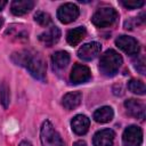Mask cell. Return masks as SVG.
Instances as JSON below:
<instances>
[{"instance_id": "cell-11", "label": "cell", "mask_w": 146, "mask_h": 146, "mask_svg": "<svg viewBox=\"0 0 146 146\" xmlns=\"http://www.w3.org/2000/svg\"><path fill=\"white\" fill-rule=\"evenodd\" d=\"M115 133L112 129H102L94 135V146H113Z\"/></svg>"}, {"instance_id": "cell-4", "label": "cell", "mask_w": 146, "mask_h": 146, "mask_svg": "<svg viewBox=\"0 0 146 146\" xmlns=\"http://www.w3.org/2000/svg\"><path fill=\"white\" fill-rule=\"evenodd\" d=\"M117 13L112 7H103L96 10L91 17V22L97 27H108L115 23Z\"/></svg>"}, {"instance_id": "cell-12", "label": "cell", "mask_w": 146, "mask_h": 146, "mask_svg": "<svg viewBox=\"0 0 146 146\" xmlns=\"http://www.w3.org/2000/svg\"><path fill=\"white\" fill-rule=\"evenodd\" d=\"M89 125H90V120L86 115H82V114L75 115L71 121L72 130L79 136H82V135L87 133V131L89 129Z\"/></svg>"}, {"instance_id": "cell-18", "label": "cell", "mask_w": 146, "mask_h": 146, "mask_svg": "<svg viewBox=\"0 0 146 146\" xmlns=\"http://www.w3.org/2000/svg\"><path fill=\"white\" fill-rule=\"evenodd\" d=\"M51 63H52L54 67L57 68V70L65 68L68 65V63H70V55H68V52L63 51V50L54 52L52 56H51Z\"/></svg>"}, {"instance_id": "cell-14", "label": "cell", "mask_w": 146, "mask_h": 146, "mask_svg": "<svg viewBox=\"0 0 146 146\" xmlns=\"http://www.w3.org/2000/svg\"><path fill=\"white\" fill-rule=\"evenodd\" d=\"M34 7V1L32 0H14L10 5V10L15 16H22L29 13Z\"/></svg>"}, {"instance_id": "cell-8", "label": "cell", "mask_w": 146, "mask_h": 146, "mask_svg": "<svg viewBox=\"0 0 146 146\" xmlns=\"http://www.w3.org/2000/svg\"><path fill=\"white\" fill-rule=\"evenodd\" d=\"M91 78V72L88 66L82 64H75L70 74V81L73 84H80L89 81Z\"/></svg>"}, {"instance_id": "cell-7", "label": "cell", "mask_w": 146, "mask_h": 146, "mask_svg": "<svg viewBox=\"0 0 146 146\" xmlns=\"http://www.w3.org/2000/svg\"><path fill=\"white\" fill-rule=\"evenodd\" d=\"M115 43L127 55H136L139 52V49H140L138 41L135 38L129 35H120L115 40Z\"/></svg>"}, {"instance_id": "cell-22", "label": "cell", "mask_w": 146, "mask_h": 146, "mask_svg": "<svg viewBox=\"0 0 146 146\" xmlns=\"http://www.w3.org/2000/svg\"><path fill=\"white\" fill-rule=\"evenodd\" d=\"M121 3L128 9H137L143 7L145 5V1L144 0H123L121 1Z\"/></svg>"}, {"instance_id": "cell-1", "label": "cell", "mask_w": 146, "mask_h": 146, "mask_svg": "<svg viewBox=\"0 0 146 146\" xmlns=\"http://www.w3.org/2000/svg\"><path fill=\"white\" fill-rule=\"evenodd\" d=\"M14 58L17 57V59H14V62L17 65L25 66L30 74L35 78L36 80L44 81L46 80V71L47 65L43 60V58L39 54H34L27 50H23L19 52L14 54Z\"/></svg>"}, {"instance_id": "cell-26", "label": "cell", "mask_w": 146, "mask_h": 146, "mask_svg": "<svg viewBox=\"0 0 146 146\" xmlns=\"http://www.w3.org/2000/svg\"><path fill=\"white\" fill-rule=\"evenodd\" d=\"M6 5H7V1H5V0H0V11L5 8Z\"/></svg>"}, {"instance_id": "cell-5", "label": "cell", "mask_w": 146, "mask_h": 146, "mask_svg": "<svg viewBox=\"0 0 146 146\" xmlns=\"http://www.w3.org/2000/svg\"><path fill=\"white\" fill-rule=\"evenodd\" d=\"M79 14H80L79 7L75 3L67 2V3L62 5L58 8L57 18L59 19V22H62L64 24H68L71 22H74L79 17Z\"/></svg>"}, {"instance_id": "cell-27", "label": "cell", "mask_w": 146, "mask_h": 146, "mask_svg": "<svg viewBox=\"0 0 146 146\" xmlns=\"http://www.w3.org/2000/svg\"><path fill=\"white\" fill-rule=\"evenodd\" d=\"M2 23H3V19H2V18H1V17H0V27H1V26H2Z\"/></svg>"}, {"instance_id": "cell-9", "label": "cell", "mask_w": 146, "mask_h": 146, "mask_svg": "<svg viewBox=\"0 0 146 146\" xmlns=\"http://www.w3.org/2000/svg\"><path fill=\"white\" fill-rule=\"evenodd\" d=\"M100 50H102V44L99 42H96V41L88 42L79 48L78 57L81 58L82 60H91L98 56Z\"/></svg>"}, {"instance_id": "cell-24", "label": "cell", "mask_w": 146, "mask_h": 146, "mask_svg": "<svg viewBox=\"0 0 146 146\" xmlns=\"http://www.w3.org/2000/svg\"><path fill=\"white\" fill-rule=\"evenodd\" d=\"M73 146H87V144H86V141H83V140H78V141H75V143L73 144Z\"/></svg>"}, {"instance_id": "cell-3", "label": "cell", "mask_w": 146, "mask_h": 146, "mask_svg": "<svg viewBox=\"0 0 146 146\" xmlns=\"http://www.w3.org/2000/svg\"><path fill=\"white\" fill-rule=\"evenodd\" d=\"M40 140L42 146H65L62 137L55 130L50 121H44L40 129Z\"/></svg>"}, {"instance_id": "cell-25", "label": "cell", "mask_w": 146, "mask_h": 146, "mask_svg": "<svg viewBox=\"0 0 146 146\" xmlns=\"http://www.w3.org/2000/svg\"><path fill=\"white\" fill-rule=\"evenodd\" d=\"M18 146H32V144H31L30 141H27V140H23V141L19 143Z\"/></svg>"}, {"instance_id": "cell-19", "label": "cell", "mask_w": 146, "mask_h": 146, "mask_svg": "<svg viewBox=\"0 0 146 146\" xmlns=\"http://www.w3.org/2000/svg\"><path fill=\"white\" fill-rule=\"evenodd\" d=\"M128 89L131 92L137 94V95H145V92H146V87H145L144 82L140 80H136V79H131L128 82Z\"/></svg>"}, {"instance_id": "cell-10", "label": "cell", "mask_w": 146, "mask_h": 146, "mask_svg": "<svg viewBox=\"0 0 146 146\" xmlns=\"http://www.w3.org/2000/svg\"><path fill=\"white\" fill-rule=\"evenodd\" d=\"M124 107L131 116L139 119V120L145 119V104L143 102L130 98L124 102Z\"/></svg>"}, {"instance_id": "cell-16", "label": "cell", "mask_w": 146, "mask_h": 146, "mask_svg": "<svg viewBox=\"0 0 146 146\" xmlns=\"http://www.w3.org/2000/svg\"><path fill=\"white\" fill-rule=\"evenodd\" d=\"M86 27L84 26H78L74 27L72 30H70L66 34V40L68 42V44L71 46H76L78 43H80L82 41V39L86 36Z\"/></svg>"}, {"instance_id": "cell-21", "label": "cell", "mask_w": 146, "mask_h": 146, "mask_svg": "<svg viewBox=\"0 0 146 146\" xmlns=\"http://www.w3.org/2000/svg\"><path fill=\"white\" fill-rule=\"evenodd\" d=\"M34 21L41 26H48L51 23V17L44 11H36L34 15Z\"/></svg>"}, {"instance_id": "cell-23", "label": "cell", "mask_w": 146, "mask_h": 146, "mask_svg": "<svg viewBox=\"0 0 146 146\" xmlns=\"http://www.w3.org/2000/svg\"><path fill=\"white\" fill-rule=\"evenodd\" d=\"M133 66L140 74H145V57L140 55L136 59H133Z\"/></svg>"}, {"instance_id": "cell-20", "label": "cell", "mask_w": 146, "mask_h": 146, "mask_svg": "<svg viewBox=\"0 0 146 146\" xmlns=\"http://www.w3.org/2000/svg\"><path fill=\"white\" fill-rule=\"evenodd\" d=\"M10 103V90L6 82L0 84V104L3 108H7Z\"/></svg>"}, {"instance_id": "cell-15", "label": "cell", "mask_w": 146, "mask_h": 146, "mask_svg": "<svg viewBox=\"0 0 146 146\" xmlns=\"http://www.w3.org/2000/svg\"><path fill=\"white\" fill-rule=\"evenodd\" d=\"M81 100H82V95L80 91H71V92H67L63 97L62 104L66 110L71 111V110L76 108L81 104Z\"/></svg>"}, {"instance_id": "cell-6", "label": "cell", "mask_w": 146, "mask_h": 146, "mask_svg": "<svg viewBox=\"0 0 146 146\" xmlns=\"http://www.w3.org/2000/svg\"><path fill=\"white\" fill-rule=\"evenodd\" d=\"M122 141L125 146H140L143 143V130L137 125H129L123 131Z\"/></svg>"}, {"instance_id": "cell-17", "label": "cell", "mask_w": 146, "mask_h": 146, "mask_svg": "<svg viewBox=\"0 0 146 146\" xmlns=\"http://www.w3.org/2000/svg\"><path fill=\"white\" fill-rule=\"evenodd\" d=\"M113 116H114V112H113L112 107H110V106L99 107L94 113V120L98 123H107V122L112 121Z\"/></svg>"}, {"instance_id": "cell-13", "label": "cell", "mask_w": 146, "mask_h": 146, "mask_svg": "<svg viewBox=\"0 0 146 146\" xmlns=\"http://www.w3.org/2000/svg\"><path fill=\"white\" fill-rule=\"evenodd\" d=\"M59 38H60V30L57 26H51L49 30H47L46 32H43L39 35L40 42H42L46 47L54 46L55 43L58 42Z\"/></svg>"}, {"instance_id": "cell-2", "label": "cell", "mask_w": 146, "mask_h": 146, "mask_svg": "<svg viewBox=\"0 0 146 146\" xmlns=\"http://www.w3.org/2000/svg\"><path fill=\"white\" fill-rule=\"evenodd\" d=\"M122 57L114 49L106 50L99 60V70L105 76H113L122 65Z\"/></svg>"}]
</instances>
